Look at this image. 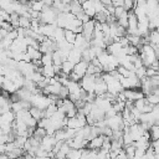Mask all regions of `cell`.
<instances>
[{"instance_id": "obj_1", "label": "cell", "mask_w": 159, "mask_h": 159, "mask_svg": "<svg viewBox=\"0 0 159 159\" xmlns=\"http://www.w3.org/2000/svg\"><path fill=\"white\" fill-rule=\"evenodd\" d=\"M58 11L53 6H43L41 14H40V21L42 24H56Z\"/></svg>"}, {"instance_id": "obj_2", "label": "cell", "mask_w": 159, "mask_h": 159, "mask_svg": "<svg viewBox=\"0 0 159 159\" xmlns=\"http://www.w3.org/2000/svg\"><path fill=\"white\" fill-rule=\"evenodd\" d=\"M81 87L87 93H94V86H96V76L94 75H84L80 80Z\"/></svg>"}, {"instance_id": "obj_3", "label": "cell", "mask_w": 159, "mask_h": 159, "mask_svg": "<svg viewBox=\"0 0 159 159\" xmlns=\"http://www.w3.org/2000/svg\"><path fill=\"white\" fill-rule=\"evenodd\" d=\"M94 27H96V20L91 19L89 21L82 24V35L84 36V39L91 43V41L93 40V35H94Z\"/></svg>"}, {"instance_id": "obj_4", "label": "cell", "mask_w": 159, "mask_h": 159, "mask_svg": "<svg viewBox=\"0 0 159 159\" xmlns=\"http://www.w3.org/2000/svg\"><path fill=\"white\" fill-rule=\"evenodd\" d=\"M123 93L127 98V101H137L140 98H144V93L142 92L140 88H128V89H123Z\"/></svg>"}, {"instance_id": "obj_5", "label": "cell", "mask_w": 159, "mask_h": 159, "mask_svg": "<svg viewBox=\"0 0 159 159\" xmlns=\"http://www.w3.org/2000/svg\"><path fill=\"white\" fill-rule=\"evenodd\" d=\"M56 143H57L56 138H55L53 135L47 134L46 137H43V138L41 139V144H40V147H41L42 149H45L46 152H52V149H53V147H55Z\"/></svg>"}, {"instance_id": "obj_6", "label": "cell", "mask_w": 159, "mask_h": 159, "mask_svg": "<svg viewBox=\"0 0 159 159\" xmlns=\"http://www.w3.org/2000/svg\"><path fill=\"white\" fill-rule=\"evenodd\" d=\"M81 5H82L83 11H84L91 19H93L94 15L97 14V11H96V6H94V1H93V0H84V1L81 2Z\"/></svg>"}, {"instance_id": "obj_7", "label": "cell", "mask_w": 159, "mask_h": 159, "mask_svg": "<svg viewBox=\"0 0 159 159\" xmlns=\"http://www.w3.org/2000/svg\"><path fill=\"white\" fill-rule=\"evenodd\" d=\"M104 137H106V135L101 134V135H97V137H94L93 139L88 140L87 148H88V149H93V150H99V149L102 148V144H103Z\"/></svg>"}, {"instance_id": "obj_8", "label": "cell", "mask_w": 159, "mask_h": 159, "mask_svg": "<svg viewBox=\"0 0 159 159\" xmlns=\"http://www.w3.org/2000/svg\"><path fill=\"white\" fill-rule=\"evenodd\" d=\"M87 67H88V62L81 60L80 62H77V63L75 65V67H73V72H75L76 75H78V76L82 78V77L87 73Z\"/></svg>"}, {"instance_id": "obj_9", "label": "cell", "mask_w": 159, "mask_h": 159, "mask_svg": "<svg viewBox=\"0 0 159 159\" xmlns=\"http://www.w3.org/2000/svg\"><path fill=\"white\" fill-rule=\"evenodd\" d=\"M67 60H70L71 62H73V63L76 65L77 62H80V61L82 60V50H80V48H77V47H73V48L68 52Z\"/></svg>"}, {"instance_id": "obj_10", "label": "cell", "mask_w": 159, "mask_h": 159, "mask_svg": "<svg viewBox=\"0 0 159 159\" xmlns=\"http://www.w3.org/2000/svg\"><path fill=\"white\" fill-rule=\"evenodd\" d=\"M41 73L46 77V78H51L56 76V71H55V66L53 65H47V66H42L41 67Z\"/></svg>"}, {"instance_id": "obj_11", "label": "cell", "mask_w": 159, "mask_h": 159, "mask_svg": "<svg viewBox=\"0 0 159 159\" xmlns=\"http://www.w3.org/2000/svg\"><path fill=\"white\" fill-rule=\"evenodd\" d=\"M26 52L29 53V56H30L31 61H35V60H41V57H42V52H41L40 50L34 48V47H30V46L27 47Z\"/></svg>"}, {"instance_id": "obj_12", "label": "cell", "mask_w": 159, "mask_h": 159, "mask_svg": "<svg viewBox=\"0 0 159 159\" xmlns=\"http://www.w3.org/2000/svg\"><path fill=\"white\" fill-rule=\"evenodd\" d=\"M29 111H30L31 116H32L36 120H40V119H42V118H46V117H45V109H40V108H37V107H31Z\"/></svg>"}, {"instance_id": "obj_13", "label": "cell", "mask_w": 159, "mask_h": 159, "mask_svg": "<svg viewBox=\"0 0 159 159\" xmlns=\"http://www.w3.org/2000/svg\"><path fill=\"white\" fill-rule=\"evenodd\" d=\"M29 6H30L31 10H35V11L41 12L42 9H43V6H45V4H43L42 0H30L29 1Z\"/></svg>"}, {"instance_id": "obj_14", "label": "cell", "mask_w": 159, "mask_h": 159, "mask_svg": "<svg viewBox=\"0 0 159 159\" xmlns=\"http://www.w3.org/2000/svg\"><path fill=\"white\" fill-rule=\"evenodd\" d=\"M73 67H75V63L71 62L70 60H66V61H63L62 65H61V71L65 72V73H67V75H70V73L73 71Z\"/></svg>"}, {"instance_id": "obj_15", "label": "cell", "mask_w": 159, "mask_h": 159, "mask_svg": "<svg viewBox=\"0 0 159 159\" xmlns=\"http://www.w3.org/2000/svg\"><path fill=\"white\" fill-rule=\"evenodd\" d=\"M46 135H47V132H46L45 128H42V127H36V128L34 129V133H32L31 137H34V138L41 140V139H42L43 137H46Z\"/></svg>"}, {"instance_id": "obj_16", "label": "cell", "mask_w": 159, "mask_h": 159, "mask_svg": "<svg viewBox=\"0 0 159 159\" xmlns=\"http://www.w3.org/2000/svg\"><path fill=\"white\" fill-rule=\"evenodd\" d=\"M148 37H149V43L150 45H158L159 43V32L157 30H150L149 34H148Z\"/></svg>"}, {"instance_id": "obj_17", "label": "cell", "mask_w": 159, "mask_h": 159, "mask_svg": "<svg viewBox=\"0 0 159 159\" xmlns=\"http://www.w3.org/2000/svg\"><path fill=\"white\" fill-rule=\"evenodd\" d=\"M76 37H77V34H76L75 31H72V30H65V40H66L67 42H70V43L73 45Z\"/></svg>"}, {"instance_id": "obj_18", "label": "cell", "mask_w": 159, "mask_h": 159, "mask_svg": "<svg viewBox=\"0 0 159 159\" xmlns=\"http://www.w3.org/2000/svg\"><path fill=\"white\" fill-rule=\"evenodd\" d=\"M57 109H58V107H57L55 103H51V104L45 109V117H46V118H50L51 116H53V114L57 112Z\"/></svg>"}, {"instance_id": "obj_19", "label": "cell", "mask_w": 159, "mask_h": 159, "mask_svg": "<svg viewBox=\"0 0 159 159\" xmlns=\"http://www.w3.org/2000/svg\"><path fill=\"white\" fill-rule=\"evenodd\" d=\"M149 132H150L152 140L159 139V124H153V125L149 128Z\"/></svg>"}, {"instance_id": "obj_20", "label": "cell", "mask_w": 159, "mask_h": 159, "mask_svg": "<svg viewBox=\"0 0 159 159\" xmlns=\"http://www.w3.org/2000/svg\"><path fill=\"white\" fill-rule=\"evenodd\" d=\"M145 99H147L148 103H150V104H153V106H158V104H159V94H157V93H150V94H148V96L145 97Z\"/></svg>"}, {"instance_id": "obj_21", "label": "cell", "mask_w": 159, "mask_h": 159, "mask_svg": "<svg viewBox=\"0 0 159 159\" xmlns=\"http://www.w3.org/2000/svg\"><path fill=\"white\" fill-rule=\"evenodd\" d=\"M41 62H42V66L53 65V63H52V53H42Z\"/></svg>"}, {"instance_id": "obj_22", "label": "cell", "mask_w": 159, "mask_h": 159, "mask_svg": "<svg viewBox=\"0 0 159 159\" xmlns=\"http://www.w3.org/2000/svg\"><path fill=\"white\" fill-rule=\"evenodd\" d=\"M135 2L137 0H123V7L127 11H132L135 7Z\"/></svg>"}, {"instance_id": "obj_23", "label": "cell", "mask_w": 159, "mask_h": 159, "mask_svg": "<svg viewBox=\"0 0 159 159\" xmlns=\"http://www.w3.org/2000/svg\"><path fill=\"white\" fill-rule=\"evenodd\" d=\"M134 72H135L137 77H138L139 80H142L143 77H145V76H147V67H145V66H142V67L137 68Z\"/></svg>"}, {"instance_id": "obj_24", "label": "cell", "mask_w": 159, "mask_h": 159, "mask_svg": "<svg viewBox=\"0 0 159 159\" xmlns=\"http://www.w3.org/2000/svg\"><path fill=\"white\" fill-rule=\"evenodd\" d=\"M117 71H118V73L122 75L123 77H128V76L130 75V71H129L128 68H125L124 66H120V65L117 67Z\"/></svg>"}, {"instance_id": "obj_25", "label": "cell", "mask_w": 159, "mask_h": 159, "mask_svg": "<svg viewBox=\"0 0 159 159\" xmlns=\"http://www.w3.org/2000/svg\"><path fill=\"white\" fill-rule=\"evenodd\" d=\"M149 80H150V83H152V86L154 87V89L159 87V73H158V75H154V76H152V77H149Z\"/></svg>"}, {"instance_id": "obj_26", "label": "cell", "mask_w": 159, "mask_h": 159, "mask_svg": "<svg viewBox=\"0 0 159 159\" xmlns=\"http://www.w3.org/2000/svg\"><path fill=\"white\" fill-rule=\"evenodd\" d=\"M124 11H127V10H125L123 6H114V14H113V15L116 16V19H118Z\"/></svg>"}, {"instance_id": "obj_27", "label": "cell", "mask_w": 159, "mask_h": 159, "mask_svg": "<svg viewBox=\"0 0 159 159\" xmlns=\"http://www.w3.org/2000/svg\"><path fill=\"white\" fill-rule=\"evenodd\" d=\"M42 1H43V4H45L46 6H52L55 0H42Z\"/></svg>"}, {"instance_id": "obj_28", "label": "cell", "mask_w": 159, "mask_h": 159, "mask_svg": "<svg viewBox=\"0 0 159 159\" xmlns=\"http://www.w3.org/2000/svg\"><path fill=\"white\" fill-rule=\"evenodd\" d=\"M153 93H157V94H159V87H158V88H155V89L153 91Z\"/></svg>"}, {"instance_id": "obj_29", "label": "cell", "mask_w": 159, "mask_h": 159, "mask_svg": "<svg viewBox=\"0 0 159 159\" xmlns=\"http://www.w3.org/2000/svg\"><path fill=\"white\" fill-rule=\"evenodd\" d=\"M157 50H158V51H159V43H158V45H157Z\"/></svg>"}]
</instances>
